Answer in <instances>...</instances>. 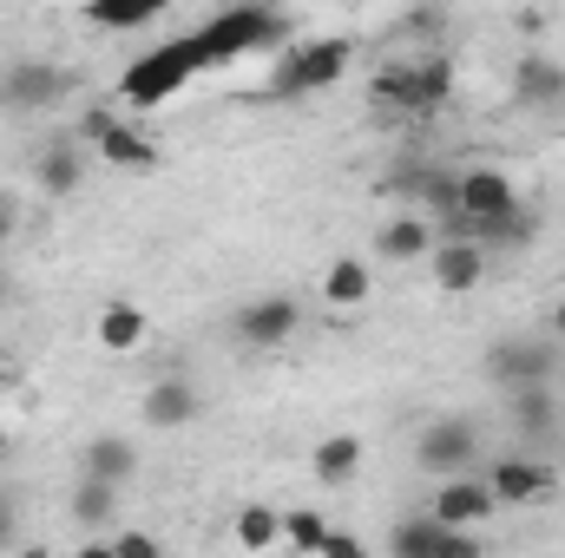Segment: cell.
<instances>
[{"mask_svg": "<svg viewBox=\"0 0 565 558\" xmlns=\"http://www.w3.org/2000/svg\"><path fill=\"white\" fill-rule=\"evenodd\" d=\"M204 73V53H198V33H178V40H158L151 53H139L132 66H126V79H119V99L132 106V112H151V106H164V99H178L191 79Z\"/></svg>", "mask_w": 565, "mask_h": 558, "instance_id": "6da1fadb", "label": "cell"}, {"mask_svg": "<svg viewBox=\"0 0 565 558\" xmlns=\"http://www.w3.org/2000/svg\"><path fill=\"white\" fill-rule=\"evenodd\" d=\"M191 33H198L204 66H231V60H244V53H257V46L282 40V13L277 7H264V0H237V7L211 13L204 26H191Z\"/></svg>", "mask_w": 565, "mask_h": 558, "instance_id": "7a4b0ae2", "label": "cell"}, {"mask_svg": "<svg viewBox=\"0 0 565 558\" xmlns=\"http://www.w3.org/2000/svg\"><path fill=\"white\" fill-rule=\"evenodd\" d=\"M349 60H355V46H349L342 33H335V40H302V46H289V60L270 73V99H309V93L342 86Z\"/></svg>", "mask_w": 565, "mask_h": 558, "instance_id": "3957f363", "label": "cell"}, {"mask_svg": "<svg viewBox=\"0 0 565 558\" xmlns=\"http://www.w3.org/2000/svg\"><path fill=\"white\" fill-rule=\"evenodd\" d=\"M480 460V427L460 415L434 420V427H422V440H415V466H422L427 480H447V473H467Z\"/></svg>", "mask_w": 565, "mask_h": 558, "instance_id": "277c9868", "label": "cell"}, {"mask_svg": "<svg viewBox=\"0 0 565 558\" xmlns=\"http://www.w3.org/2000/svg\"><path fill=\"white\" fill-rule=\"evenodd\" d=\"M66 86H73L66 66H53V60H26V66H13V73L0 79V106H13V112H46V106L66 99Z\"/></svg>", "mask_w": 565, "mask_h": 558, "instance_id": "5b68a950", "label": "cell"}, {"mask_svg": "<svg viewBox=\"0 0 565 558\" xmlns=\"http://www.w3.org/2000/svg\"><path fill=\"white\" fill-rule=\"evenodd\" d=\"M553 348L546 342H533V335H507V342H493L487 348V375L500 382V388H526V382H553Z\"/></svg>", "mask_w": 565, "mask_h": 558, "instance_id": "8992f818", "label": "cell"}, {"mask_svg": "<svg viewBox=\"0 0 565 558\" xmlns=\"http://www.w3.org/2000/svg\"><path fill=\"white\" fill-rule=\"evenodd\" d=\"M388 552L395 558H473V539L460 533V526H447V519H402L395 533H388Z\"/></svg>", "mask_w": 565, "mask_h": 558, "instance_id": "52a82bcc", "label": "cell"}, {"mask_svg": "<svg viewBox=\"0 0 565 558\" xmlns=\"http://www.w3.org/2000/svg\"><path fill=\"white\" fill-rule=\"evenodd\" d=\"M507 211H520V184L507 171L480 164V171L460 178V230L467 224H487V217H507Z\"/></svg>", "mask_w": 565, "mask_h": 558, "instance_id": "ba28073f", "label": "cell"}, {"mask_svg": "<svg viewBox=\"0 0 565 558\" xmlns=\"http://www.w3.org/2000/svg\"><path fill=\"white\" fill-rule=\"evenodd\" d=\"M493 506H500V500H493V486H487V480H467V473H447V480L434 486V500H427V513H434V519H447V526H460V533H467V526H480Z\"/></svg>", "mask_w": 565, "mask_h": 558, "instance_id": "9c48e42d", "label": "cell"}, {"mask_svg": "<svg viewBox=\"0 0 565 558\" xmlns=\"http://www.w3.org/2000/svg\"><path fill=\"white\" fill-rule=\"evenodd\" d=\"M427 270H434V282H440V296H467L473 282L487 277V250H480L473 237H434Z\"/></svg>", "mask_w": 565, "mask_h": 558, "instance_id": "30bf717a", "label": "cell"}, {"mask_svg": "<svg viewBox=\"0 0 565 558\" xmlns=\"http://www.w3.org/2000/svg\"><path fill=\"white\" fill-rule=\"evenodd\" d=\"M296 322H302V309H296L289 296H250V302L237 309V335H244L250 348H282V342L296 335Z\"/></svg>", "mask_w": 565, "mask_h": 558, "instance_id": "8fae6325", "label": "cell"}, {"mask_svg": "<svg viewBox=\"0 0 565 558\" xmlns=\"http://www.w3.org/2000/svg\"><path fill=\"white\" fill-rule=\"evenodd\" d=\"M487 486H493L500 506H526V500H546V493H553V466H546V460H520V453H507V460H493Z\"/></svg>", "mask_w": 565, "mask_h": 558, "instance_id": "7c38bea8", "label": "cell"}, {"mask_svg": "<svg viewBox=\"0 0 565 558\" xmlns=\"http://www.w3.org/2000/svg\"><path fill=\"white\" fill-rule=\"evenodd\" d=\"M86 132L99 139V158L119 164V171H151L158 164V144L145 139V132H132V126H119V119H106V112H93Z\"/></svg>", "mask_w": 565, "mask_h": 558, "instance_id": "4fadbf2b", "label": "cell"}, {"mask_svg": "<svg viewBox=\"0 0 565 558\" xmlns=\"http://www.w3.org/2000/svg\"><path fill=\"white\" fill-rule=\"evenodd\" d=\"M79 184H86V151L73 139H53L40 151V191L46 197H73Z\"/></svg>", "mask_w": 565, "mask_h": 558, "instance_id": "5bb4252c", "label": "cell"}, {"mask_svg": "<svg viewBox=\"0 0 565 558\" xmlns=\"http://www.w3.org/2000/svg\"><path fill=\"white\" fill-rule=\"evenodd\" d=\"M178 0H86L79 13L93 20V26H106V33H139V26H151L158 13H171Z\"/></svg>", "mask_w": 565, "mask_h": 558, "instance_id": "9a60e30c", "label": "cell"}, {"mask_svg": "<svg viewBox=\"0 0 565 558\" xmlns=\"http://www.w3.org/2000/svg\"><path fill=\"white\" fill-rule=\"evenodd\" d=\"M513 99H520V106H565V66L526 53L520 73H513Z\"/></svg>", "mask_w": 565, "mask_h": 558, "instance_id": "2e32d148", "label": "cell"}, {"mask_svg": "<svg viewBox=\"0 0 565 558\" xmlns=\"http://www.w3.org/2000/svg\"><path fill=\"white\" fill-rule=\"evenodd\" d=\"M145 420H151V427H184V420H198V388L178 382V375L151 382V388H145Z\"/></svg>", "mask_w": 565, "mask_h": 558, "instance_id": "e0dca14e", "label": "cell"}, {"mask_svg": "<svg viewBox=\"0 0 565 558\" xmlns=\"http://www.w3.org/2000/svg\"><path fill=\"white\" fill-rule=\"evenodd\" d=\"M507 395H513V401H507V408H513V427H520L526 440H546V433L559 427V408H553V388H546V382H526V388H507Z\"/></svg>", "mask_w": 565, "mask_h": 558, "instance_id": "ac0fdd59", "label": "cell"}, {"mask_svg": "<svg viewBox=\"0 0 565 558\" xmlns=\"http://www.w3.org/2000/svg\"><path fill=\"white\" fill-rule=\"evenodd\" d=\"M309 466H316V480H322V486H349V480L362 473V440H355V433H329V440L316 447V460H309Z\"/></svg>", "mask_w": 565, "mask_h": 558, "instance_id": "d6986e66", "label": "cell"}, {"mask_svg": "<svg viewBox=\"0 0 565 558\" xmlns=\"http://www.w3.org/2000/svg\"><path fill=\"white\" fill-rule=\"evenodd\" d=\"M375 250H382L388 264H415V257L434 250V224H427V217H395V224H382Z\"/></svg>", "mask_w": 565, "mask_h": 558, "instance_id": "ffe728a7", "label": "cell"}, {"mask_svg": "<svg viewBox=\"0 0 565 558\" xmlns=\"http://www.w3.org/2000/svg\"><path fill=\"white\" fill-rule=\"evenodd\" d=\"M369 289H375V277H369V264H362V257H335V264L322 270V296H329L335 309H362V302H369Z\"/></svg>", "mask_w": 565, "mask_h": 558, "instance_id": "44dd1931", "label": "cell"}, {"mask_svg": "<svg viewBox=\"0 0 565 558\" xmlns=\"http://www.w3.org/2000/svg\"><path fill=\"white\" fill-rule=\"evenodd\" d=\"M86 473H99V480H132L139 473V453H132V440H119V433H99V440H86Z\"/></svg>", "mask_w": 565, "mask_h": 558, "instance_id": "7402d4cb", "label": "cell"}, {"mask_svg": "<svg viewBox=\"0 0 565 558\" xmlns=\"http://www.w3.org/2000/svg\"><path fill=\"white\" fill-rule=\"evenodd\" d=\"M93 335H99V348H113V355H132V348L145 342V315L132 309V302H106Z\"/></svg>", "mask_w": 565, "mask_h": 558, "instance_id": "603a6c76", "label": "cell"}, {"mask_svg": "<svg viewBox=\"0 0 565 558\" xmlns=\"http://www.w3.org/2000/svg\"><path fill=\"white\" fill-rule=\"evenodd\" d=\"M113 506H119V480L86 473V480L73 486V519H79V526H106V519H113Z\"/></svg>", "mask_w": 565, "mask_h": 558, "instance_id": "cb8c5ba5", "label": "cell"}, {"mask_svg": "<svg viewBox=\"0 0 565 558\" xmlns=\"http://www.w3.org/2000/svg\"><path fill=\"white\" fill-rule=\"evenodd\" d=\"M237 546H244V552L282 546V513L277 506H244V513H237Z\"/></svg>", "mask_w": 565, "mask_h": 558, "instance_id": "d4e9b609", "label": "cell"}, {"mask_svg": "<svg viewBox=\"0 0 565 558\" xmlns=\"http://www.w3.org/2000/svg\"><path fill=\"white\" fill-rule=\"evenodd\" d=\"M447 93H454V66L447 60H422L415 66V112H440Z\"/></svg>", "mask_w": 565, "mask_h": 558, "instance_id": "484cf974", "label": "cell"}, {"mask_svg": "<svg viewBox=\"0 0 565 558\" xmlns=\"http://www.w3.org/2000/svg\"><path fill=\"white\" fill-rule=\"evenodd\" d=\"M375 99L415 112V66H382V73H375Z\"/></svg>", "mask_w": 565, "mask_h": 558, "instance_id": "4316f807", "label": "cell"}, {"mask_svg": "<svg viewBox=\"0 0 565 558\" xmlns=\"http://www.w3.org/2000/svg\"><path fill=\"white\" fill-rule=\"evenodd\" d=\"M322 513H289L282 519V546H296V552H322Z\"/></svg>", "mask_w": 565, "mask_h": 558, "instance_id": "83f0119b", "label": "cell"}, {"mask_svg": "<svg viewBox=\"0 0 565 558\" xmlns=\"http://www.w3.org/2000/svg\"><path fill=\"white\" fill-rule=\"evenodd\" d=\"M113 552H119V558H158V539H151V533H119V539H113Z\"/></svg>", "mask_w": 565, "mask_h": 558, "instance_id": "f1b7e54d", "label": "cell"}, {"mask_svg": "<svg viewBox=\"0 0 565 558\" xmlns=\"http://www.w3.org/2000/svg\"><path fill=\"white\" fill-rule=\"evenodd\" d=\"M322 552H329V558H362L369 546H362L355 533H335V526H329V533H322Z\"/></svg>", "mask_w": 565, "mask_h": 558, "instance_id": "f546056e", "label": "cell"}, {"mask_svg": "<svg viewBox=\"0 0 565 558\" xmlns=\"http://www.w3.org/2000/svg\"><path fill=\"white\" fill-rule=\"evenodd\" d=\"M13 533H20V526H13V500L0 493V546H13Z\"/></svg>", "mask_w": 565, "mask_h": 558, "instance_id": "4dcf8cb0", "label": "cell"}, {"mask_svg": "<svg viewBox=\"0 0 565 558\" xmlns=\"http://www.w3.org/2000/svg\"><path fill=\"white\" fill-rule=\"evenodd\" d=\"M553 335H559V342H565V296H559V302H553Z\"/></svg>", "mask_w": 565, "mask_h": 558, "instance_id": "1f68e13d", "label": "cell"}, {"mask_svg": "<svg viewBox=\"0 0 565 558\" xmlns=\"http://www.w3.org/2000/svg\"><path fill=\"white\" fill-rule=\"evenodd\" d=\"M7 230H13V217H7V211H0V244H7Z\"/></svg>", "mask_w": 565, "mask_h": 558, "instance_id": "d6a6232c", "label": "cell"}, {"mask_svg": "<svg viewBox=\"0 0 565 558\" xmlns=\"http://www.w3.org/2000/svg\"><path fill=\"white\" fill-rule=\"evenodd\" d=\"M0 302H7V277H0Z\"/></svg>", "mask_w": 565, "mask_h": 558, "instance_id": "836d02e7", "label": "cell"}]
</instances>
